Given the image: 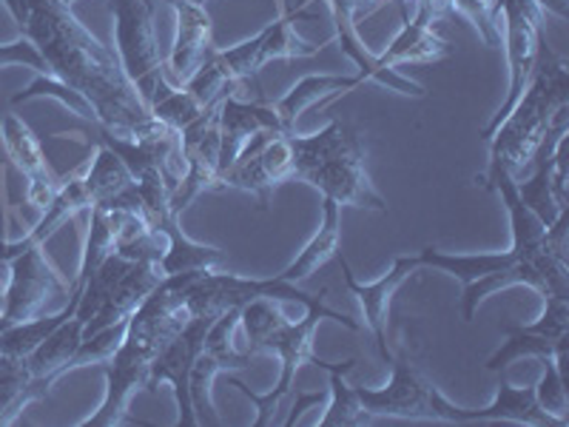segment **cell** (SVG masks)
Instances as JSON below:
<instances>
[{"label": "cell", "mask_w": 569, "mask_h": 427, "mask_svg": "<svg viewBox=\"0 0 569 427\" xmlns=\"http://www.w3.org/2000/svg\"><path fill=\"white\" fill-rule=\"evenodd\" d=\"M160 279H162V271L160 266H154V262H131L129 271L111 285V291L106 294L98 314L86 322L83 337H91V334H98V330L109 328V325L129 319L131 314L140 308L142 299L149 297L157 285H160Z\"/></svg>", "instance_id": "cell-21"}, {"label": "cell", "mask_w": 569, "mask_h": 427, "mask_svg": "<svg viewBox=\"0 0 569 427\" xmlns=\"http://www.w3.org/2000/svg\"><path fill=\"white\" fill-rule=\"evenodd\" d=\"M157 231L166 234L169 248L160 259L162 277H174V274H191V271H208V268H220L226 262V251L211 246H202L194 242L191 237H186L180 228L177 217H166L162 222H157Z\"/></svg>", "instance_id": "cell-25"}, {"label": "cell", "mask_w": 569, "mask_h": 427, "mask_svg": "<svg viewBox=\"0 0 569 427\" xmlns=\"http://www.w3.org/2000/svg\"><path fill=\"white\" fill-rule=\"evenodd\" d=\"M543 365L541 383L536 385L538 405H541L547 414L558 416V419H567L569 401H567V348H558L552 356H543L538 359Z\"/></svg>", "instance_id": "cell-30"}, {"label": "cell", "mask_w": 569, "mask_h": 427, "mask_svg": "<svg viewBox=\"0 0 569 427\" xmlns=\"http://www.w3.org/2000/svg\"><path fill=\"white\" fill-rule=\"evenodd\" d=\"M311 365L328 370L330 376V394H328V410L319 419V427H356L368 425L370 416L362 408V401L356 396V390L345 383V376L356 368V359H345V363H325L313 354Z\"/></svg>", "instance_id": "cell-26"}, {"label": "cell", "mask_w": 569, "mask_h": 427, "mask_svg": "<svg viewBox=\"0 0 569 427\" xmlns=\"http://www.w3.org/2000/svg\"><path fill=\"white\" fill-rule=\"evenodd\" d=\"M83 328L86 322L78 317H69L66 322H60L58 328L27 356L32 379H43V383H49L54 388V385L69 374L71 356L78 354L80 342H83Z\"/></svg>", "instance_id": "cell-22"}, {"label": "cell", "mask_w": 569, "mask_h": 427, "mask_svg": "<svg viewBox=\"0 0 569 427\" xmlns=\"http://www.w3.org/2000/svg\"><path fill=\"white\" fill-rule=\"evenodd\" d=\"M63 3H66V7H71V3H74V0H63Z\"/></svg>", "instance_id": "cell-41"}, {"label": "cell", "mask_w": 569, "mask_h": 427, "mask_svg": "<svg viewBox=\"0 0 569 427\" xmlns=\"http://www.w3.org/2000/svg\"><path fill=\"white\" fill-rule=\"evenodd\" d=\"M0 142H3L9 160L29 180L27 202L38 211H46V206L54 200V195L63 186V177L49 169L46 151L38 137H34V131L29 129L27 120L20 115H7L0 120Z\"/></svg>", "instance_id": "cell-16"}, {"label": "cell", "mask_w": 569, "mask_h": 427, "mask_svg": "<svg viewBox=\"0 0 569 427\" xmlns=\"http://www.w3.org/2000/svg\"><path fill=\"white\" fill-rule=\"evenodd\" d=\"M333 259H337L339 266H342V277H345V285H348V291L359 299V305H362L365 322H368L370 334H373L376 348H379V354H382L385 363H393V354H390V348H388L390 299H393V294L399 291V285L421 266L419 254H416V257H396L393 266H390V271L385 274L382 279H376V282H359V279H356V274L350 271L348 259H345L342 254H337Z\"/></svg>", "instance_id": "cell-17"}, {"label": "cell", "mask_w": 569, "mask_h": 427, "mask_svg": "<svg viewBox=\"0 0 569 427\" xmlns=\"http://www.w3.org/2000/svg\"><path fill=\"white\" fill-rule=\"evenodd\" d=\"M259 131H282V120H279L273 103H246V100L231 98L222 100L220 106V171L231 169L233 160L240 157L248 140L257 137Z\"/></svg>", "instance_id": "cell-19"}, {"label": "cell", "mask_w": 569, "mask_h": 427, "mask_svg": "<svg viewBox=\"0 0 569 427\" xmlns=\"http://www.w3.org/2000/svg\"><path fill=\"white\" fill-rule=\"evenodd\" d=\"M563 106H569V60L543 43L525 95L487 140L490 142L487 169H505L512 180H521V175L530 171L538 146Z\"/></svg>", "instance_id": "cell-2"}, {"label": "cell", "mask_w": 569, "mask_h": 427, "mask_svg": "<svg viewBox=\"0 0 569 427\" xmlns=\"http://www.w3.org/2000/svg\"><path fill=\"white\" fill-rule=\"evenodd\" d=\"M162 3H166V7H177L180 0H162Z\"/></svg>", "instance_id": "cell-39"}, {"label": "cell", "mask_w": 569, "mask_h": 427, "mask_svg": "<svg viewBox=\"0 0 569 427\" xmlns=\"http://www.w3.org/2000/svg\"><path fill=\"white\" fill-rule=\"evenodd\" d=\"M339 240H342V220H339V202H333L330 197L322 200V226L313 234L311 242L297 254L291 266L284 268L282 274H277L284 282H302V279L313 277L322 266H328L330 259L339 254Z\"/></svg>", "instance_id": "cell-24"}, {"label": "cell", "mask_w": 569, "mask_h": 427, "mask_svg": "<svg viewBox=\"0 0 569 427\" xmlns=\"http://www.w3.org/2000/svg\"><path fill=\"white\" fill-rule=\"evenodd\" d=\"M536 7L541 9L543 18H547V14H552L556 20L569 18V0H536Z\"/></svg>", "instance_id": "cell-37"}, {"label": "cell", "mask_w": 569, "mask_h": 427, "mask_svg": "<svg viewBox=\"0 0 569 427\" xmlns=\"http://www.w3.org/2000/svg\"><path fill=\"white\" fill-rule=\"evenodd\" d=\"M284 180H293V155L282 131H259L251 137L222 177L226 188H240L257 197L259 208L271 206V195Z\"/></svg>", "instance_id": "cell-12"}, {"label": "cell", "mask_w": 569, "mask_h": 427, "mask_svg": "<svg viewBox=\"0 0 569 427\" xmlns=\"http://www.w3.org/2000/svg\"><path fill=\"white\" fill-rule=\"evenodd\" d=\"M3 7L9 9V14L14 18V23H23V18H27V7H29V0H3Z\"/></svg>", "instance_id": "cell-38"}, {"label": "cell", "mask_w": 569, "mask_h": 427, "mask_svg": "<svg viewBox=\"0 0 569 427\" xmlns=\"http://www.w3.org/2000/svg\"><path fill=\"white\" fill-rule=\"evenodd\" d=\"M253 299L299 302L302 308H319V305H325L322 297L299 291L297 285L284 282L279 277L251 279L208 268V271H194L186 282V302L191 317L217 319L220 314L231 311V308H242V305L253 302Z\"/></svg>", "instance_id": "cell-6"}, {"label": "cell", "mask_w": 569, "mask_h": 427, "mask_svg": "<svg viewBox=\"0 0 569 427\" xmlns=\"http://www.w3.org/2000/svg\"><path fill=\"white\" fill-rule=\"evenodd\" d=\"M69 305H66L60 314H52V317H34L27 319V322H14L9 328L0 330V356H29L40 342H43L60 322H66L69 317H74L78 311V299L80 291L78 288H71L69 294Z\"/></svg>", "instance_id": "cell-27"}, {"label": "cell", "mask_w": 569, "mask_h": 427, "mask_svg": "<svg viewBox=\"0 0 569 427\" xmlns=\"http://www.w3.org/2000/svg\"><path fill=\"white\" fill-rule=\"evenodd\" d=\"M507 342L496 350V354L487 359V370L498 374V370H505L507 365L521 359V356H532V359H543V356H552L558 348H567L569 339H547L538 337V334H530L525 328H505Z\"/></svg>", "instance_id": "cell-29"}, {"label": "cell", "mask_w": 569, "mask_h": 427, "mask_svg": "<svg viewBox=\"0 0 569 427\" xmlns=\"http://www.w3.org/2000/svg\"><path fill=\"white\" fill-rule=\"evenodd\" d=\"M552 195H556L558 206H561V208L569 206V195H567V140L558 146L556 162H552Z\"/></svg>", "instance_id": "cell-35"}, {"label": "cell", "mask_w": 569, "mask_h": 427, "mask_svg": "<svg viewBox=\"0 0 569 427\" xmlns=\"http://www.w3.org/2000/svg\"><path fill=\"white\" fill-rule=\"evenodd\" d=\"M160 348L149 339L137 337L131 330H126L123 345L114 350L109 363H103L106 374V396L100 401V408L91 416L80 421V427H111L131 421L134 416L129 414L131 396L137 390H149L151 385V363L157 359Z\"/></svg>", "instance_id": "cell-9"}, {"label": "cell", "mask_w": 569, "mask_h": 427, "mask_svg": "<svg viewBox=\"0 0 569 427\" xmlns=\"http://www.w3.org/2000/svg\"><path fill=\"white\" fill-rule=\"evenodd\" d=\"M18 29L38 46L54 78L89 100L100 126L134 131L149 123V106L142 103L114 49L94 38L63 0H29Z\"/></svg>", "instance_id": "cell-1"}, {"label": "cell", "mask_w": 569, "mask_h": 427, "mask_svg": "<svg viewBox=\"0 0 569 427\" xmlns=\"http://www.w3.org/2000/svg\"><path fill=\"white\" fill-rule=\"evenodd\" d=\"M191 3H197V7H206V0H191Z\"/></svg>", "instance_id": "cell-40"}, {"label": "cell", "mask_w": 569, "mask_h": 427, "mask_svg": "<svg viewBox=\"0 0 569 427\" xmlns=\"http://www.w3.org/2000/svg\"><path fill=\"white\" fill-rule=\"evenodd\" d=\"M174 9L177 18V34L174 46H171L169 58H166V69L162 78L169 86H182L186 80L194 78V71L211 58L213 49V23L206 7H197L191 0H180Z\"/></svg>", "instance_id": "cell-18"}, {"label": "cell", "mask_w": 569, "mask_h": 427, "mask_svg": "<svg viewBox=\"0 0 569 427\" xmlns=\"http://www.w3.org/2000/svg\"><path fill=\"white\" fill-rule=\"evenodd\" d=\"M353 91V78H345V75H308L299 83H293L291 89L284 91L282 98L273 103L279 120H282L284 135L297 131L299 117H302L305 109L322 103L328 106L333 98H342Z\"/></svg>", "instance_id": "cell-23"}, {"label": "cell", "mask_w": 569, "mask_h": 427, "mask_svg": "<svg viewBox=\"0 0 569 427\" xmlns=\"http://www.w3.org/2000/svg\"><path fill=\"white\" fill-rule=\"evenodd\" d=\"M322 319H333V322H342L345 328L359 330V322H353V319L345 317V314L333 311V308H328V305H319V308H305V317L299 319V322H291V319H288V322H284L279 330H273L271 337L266 339V345H262V354L277 356L279 365H282V374H279L277 388H271L268 394H253V390L248 388L242 379H233V376H228V385H233V388L240 390L246 399H251L253 405H257V419H253V425L257 427L271 425L273 414H277V408H279V401H282L284 396L293 390V383H297V370L302 368L305 363H311L313 359L311 339H313V330H317V325L322 322Z\"/></svg>", "instance_id": "cell-5"}, {"label": "cell", "mask_w": 569, "mask_h": 427, "mask_svg": "<svg viewBox=\"0 0 569 427\" xmlns=\"http://www.w3.org/2000/svg\"><path fill=\"white\" fill-rule=\"evenodd\" d=\"M38 98L58 100V103L66 106L71 115H78V117H83V120L98 123V115H94V109H91V103L83 98V95H78V91L71 89V86H66L63 80L46 78V75H34V80L27 86V89L18 91V95H12V106L29 103V100H38Z\"/></svg>", "instance_id": "cell-31"}, {"label": "cell", "mask_w": 569, "mask_h": 427, "mask_svg": "<svg viewBox=\"0 0 569 427\" xmlns=\"http://www.w3.org/2000/svg\"><path fill=\"white\" fill-rule=\"evenodd\" d=\"M213 319L208 317H191V322L171 339L166 348L157 354V359L151 363V385L149 394H157L160 385H171L177 399V425L197 427L200 419L194 414V405H191V368H194L197 356H200L202 345H206V334L211 328Z\"/></svg>", "instance_id": "cell-13"}, {"label": "cell", "mask_w": 569, "mask_h": 427, "mask_svg": "<svg viewBox=\"0 0 569 427\" xmlns=\"http://www.w3.org/2000/svg\"><path fill=\"white\" fill-rule=\"evenodd\" d=\"M91 206H94V202H91V195L83 182V175H80V171H71V175L63 180V186H60L58 195H54V200L46 206L38 226H34L23 240L18 242L0 240V262H9V259L29 251V248L43 246V242L49 240L58 228H63L66 222L74 220L80 211H89Z\"/></svg>", "instance_id": "cell-20"}, {"label": "cell", "mask_w": 569, "mask_h": 427, "mask_svg": "<svg viewBox=\"0 0 569 427\" xmlns=\"http://www.w3.org/2000/svg\"><path fill=\"white\" fill-rule=\"evenodd\" d=\"M498 14H505V38H507V69H510V89L501 100L490 123L481 129V140H490L492 131L505 123L512 106L521 100L532 71H536L538 52L543 46V12L536 7V0H496Z\"/></svg>", "instance_id": "cell-8"}, {"label": "cell", "mask_w": 569, "mask_h": 427, "mask_svg": "<svg viewBox=\"0 0 569 427\" xmlns=\"http://www.w3.org/2000/svg\"><path fill=\"white\" fill-rule=\"evenodd\" d=\"M393 376L385 388H365L356 385V396L368 410L370 419H430L436 421L433 410V385L421 379L419 370L405 359L393 356Z\"/></svg>", "instance_id": "cell-15"}, {"label": "cell", "mask_w": 569, "mask_h": 427, "mask_svg": "<svg viewBox=\"0 0 569 427\" xmlns=\"http://www.w3.org/2000/svg\"><path fill=\"white\" fill-rule=\"evenodd\" d=\"M311 3L313 0H305L302 7H297L293 12H284L282 18L268 23L262 32L253 34L251 40H242L231 49H222V52L217 49V60H220L228 78L237 86L257 83L259 71L266 69V63H271V60L313 58V54L322 52L325 46L333 43V38H328L325 43H308L293 29V23H299V20L313 18Z\"/></svg>", "instance_id": "cell-7"}, {"label": "cell", "mask_w": 569, "mask_h": 427, "mask_svg": "<svg viewBox=\"0 0 569 427\" xmlns=\"http://www.w3.org/2000/svg\"><path fill=\"white\" fill-rule=\"evenodd\" d=\"M7 266V288L0 297V330L40 317L49 299L71 294V282H66L63 274L49 262L43 246L18 254Z\"/></svg>", "instance_id": "cell-10"}, {"label": "cell", "mask_w": 569, "mask_h": 427, "mask_svg": "<svg viewBox=\"0 0 569 427\" xmlns=\"http://www.w3.org/2000/svg\"><path fill=\"white\" fill-rule=\"evenodd\" d=\"M447 12L470 20L472 27L479 29L481 40L487 46L501 43V32H498L501 23H498L496 0H447Z\"/></svg>", "instance_id": "cell-33"}, {"label": "cell", "mask_w": 569, "mask_h": 427, "mask_svg": "<svg viewBox=\"0 0 569 427\" xmlns=\"http://www.w3.org/2000/svg\"><path fill=\"white\" fill-rule=\"evenodd\" d=\"M293 155V180L319 188L339 206L388 211L365 169V149L359 135L342 120H330L317 135H288Z\"/></svg>", "instance_id": "cell-3"}, {"label": "cell", "mask_w": 569, "mask_h": 427, "mask_svg": "<svg viewBox=\"0 0 569 427\" xmlns=\"http://www.w3.org/2000/svg\"><path fill=\"white\" fill-rule=\"evenodd\" d=\"M322 401H328V394H302V390H297V405H293L291 416L284 419V427L297 425V419L305 414V410L311 408V405H322Z\"/></svg>", "instance_id": "cell-36"}, {"label": "cell", "mask_w": 569, "mask_h": 427, "mask_svg": "<svg viewBox=\"0 0 569 427\" xmlns=\"http://www.w3.org/2000/svg\"><path fill=\"white\" fill-rule=\"evenodd\" d=\"M3 66H23V69H32L34 75L54 78L52 66L46 63V58L40 54V49L27 38V34L14 38L12 43L0 46V69H3Z\"/></svg>", "instance_id": "cell-34"}, {"label": "cell", "mask_w": 569, "mask_h": 427, "mask_svg": "<svg viewBox=\"0 0 569 427\" xmlns=\"http://www.w3.org/2000/svg\"><path fill=\"white\" fill-rule=\"evenodd\" d=\"M237 325H240V308H231V311L213 319L206 334V345H202L194 368H191V405H194L200 425H220V416H217L211 401L213 379L231 374V370L251 368V363L257 359V354L240 350L233 345Z\"/></svg>", "instance_id": "cell-11"}, {"label": "cell", "mask_w": 569, "mask_h": 427, "mask_svg": "<svg viewBox=\"0 0 569 427\" xmlns=\"http://www.w3.org/2000/svg\"><path fill=\"white\" fill-rule=\"evenodd\" d=\"M109 12L114 18L117 58L140 91L142 103L151 111L157 100H162L174 89L162 78L166 58L160 52L154 29L157 0H109Z\"/></svg>", "instance_id": "cell-4"}, {"label": "cell", "mask_w": 569, "mask_h": 427, "mask_svg": "<svg viewBox=\"0 0 569 427\" xmlns=\"http://www.w3.org/2000/svg\"><path fill=\"white\" fill-rule=\"evenodd\" d=\"M433 410L436 421H456V425H472V421H516V425H536V427H567L569 421L547 414L538 405L536 385L532 388H512L507 379H498L496 399L481 410L456 408L453 401L447 399L439 388L433 390Z\"/></svg>", "instance_id": "cell-14"}, {"label": "cell", "mask_w": 569, "mask_h": 427, "mask_svg": "<svg viewBox=\"0 0 569 427\" xmlns=\"http://www.w3.org/2000/svg\"><path fill=\"white\" fill-rule=\"evenodd\" d=\"M126 330H129V319H123V322L109 325V328L98 330V334H91V337H83V342H80L78 354L71 356L69 370L86 368V365H103V363H109L111 356H114V350L120 348V345H123Z\"/></svg>", "instance_id": "cell-32"}, {"label": "cell", "mask_w": 569, "mask_h": 427, "mask_svg": "<svg viewBox=\"0 0 569 427\" xmlns=\"http://www.w3.org/2000/svg\"><path fill=\"white\" fill-rule=\"evenodd\" d=\"M117 251V237L111 217L106 208H89V231H86L83 242V257H80V271L78 279L71 285H83L91 274L103 266L106 259Z\"/></svg>", "instance_id": "cell-28"}]
</instances>
